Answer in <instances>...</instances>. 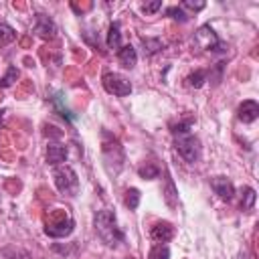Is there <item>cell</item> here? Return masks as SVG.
Here are the masks:
<instances>
[{
    "mask_svg": "<svg viewBox=\"0 0 259 259\" xmlns=\"http://www.w3.org/2000/svg\"><path fill=\"white\" fill-rule=\"evenodd\" d=\"M103 160L107 164V170L111 168V162H115V170L119 172L121 162H123V150L119 146V142L109 136L107 132H103Z\"/></svg>",
    "mask_w": 259,
    "mask_h": 259,
    "instance_id": "cell-5",
    "label": "cell"
},
{
    "mask_svg": "<svg viewBox=\"0 0 259 259\" xmlns=\"http://www.w3.org/2000/svg\"><path fill=\"white\" fill-rule=\"evenodd\" d=\"M237 117L243 121V123H253L257 117H259V103L253 101V99H247L239 105L237 109Z\"/></svg>",
    "mask_w": 259,
    "mask_h": 259,
    "instance_id": "cell-10",
    "label": "cell"
},
{
    "mask_svg": "<svg viewBox=\"0 0 259 259\" xmlns=\"http://www.w3.org/2000/svg\"><path fill=\"white\" fill-rule=\"evenodd\" d=\"M107 47L111 51H119L121 49V28L119 22H111L109 30H107Z\"/></svg>",
    "mask_w": 259,
    "mask_h": 259,
    "instance_id": "cell-14",
    "label": "cell"
},
{
    "mask_svg": "<svg viewBox=\"0 0 259 259\" xmlns=\"http://www.w3.org/2000/svg\"><path fill=\"white\" fill-rule=\"evenodd\" d=\"M194 40H196V45H198L200 49H204V51H212V53L225 51V45L221 42V38L217 36V32L210 28V24H202V26L194 32Z\"/></svg>",
    "mask_w": 259,
    "mask_h": 259,
    "instance_id": "cell-7",
    "label": "cell"
},
{
    "mask_svg": "<svg viewBox=\"0 0 259 259\" xmlns=\"http://www.w3.org/2000/svg\"><path fill=\"white\" fill-rule=\"evenodd\" d=\"M142 47H144V55H156L162 47H164V42L160 40V38H150V36H144L142 38Z\"/></svg>",
    "mask_w": 259,
    "mask_h": 259,
    "instance_id": "cell-15",
    "label": "cell"
},
{
    "mask_svg": "<svg viewBox=\"0 0 259 259\" xmlns=\"http://www.w3.org/2000/svg\"><path fill=\"white\" fill-rule=\"evenodd\" d=\"M160 8H162V2H160V0L150 2V4H144V12H146V14H154V12L160 10Z\"/></svg>",
    "mask_w": 259,
    "mask_h": 259,
    "instance_id": "cell-26",
    "label": "cell"
},
{
    "mask_svg": "<svg viewBox=\"0 0 259 259\" xmlns=\"http://www.w3.org/2000/svg\"><path fill=\"white\" fill-rule=\"evenodd\" d=\"M186 81H188L190 87H200V85L206 81V71H200V69H198V71H194L192 75H188Z\"/></svg>",
    "mask_w": 259,
    "mask_h": 259,
    "instance_id": "cell-21",
    "label": "cell"
},
{
    "mask_svg": "<svg viewBox=\"0 0 259 259\" xmlns=\"http://www.w3.org/2000/svg\"><path fill=\"white\" fill-rule=\"evenodd\" d=\"M166 14L170 16V18H174V20H178V22H186L188 20V14L180 8V6H170L168 10H166Z\"/></svg>",
    "mask_w": 259,
    "mask_h": 259,
    "instance_id": "cell-22",
    "label": "cell"
},
{
    "mask_svg": "<svg viewBox=\"0 0 259 259\" xmlns=\"http://www.w3.org/2000/svg\"><path fill=\"white\" fill-rule=\"evenodd\" d=\"M138 174H140L144 180H154V178H158V176H160V168H158L156 164L148 162L146 166H142V168L138 170Z\"/></svg>",
    "mask_w": 259,
    "mask_h": 259,
    "instance_id": "cell-19",
    "label": "cell"
},
{
    "mask_svg": "<svg viewBox=\"0 0 259 259\" xmlns=\"http://www.w3.org/2000/svg\"><path fill=\"white\" fill-rule=\"evenodd\" d=\"M16 79H18V69H16V67H8L6 75L0 79V87H8V85H12Z\"/></svg>",
    "mask_w": 259,
    "mask_h": 259,
    "instance_id": "cell-23",
    "label": "cell"
},
{
    "mask_svg": "<svg viewBox=\"0 0 259 259\" xmlns=\"http://www.w3.org/2000/svg\"><path fill=\"white\" fill-rule=\"evenodd\" d=\"M34 32L40 36V38H45V40H51V38H55V32H57V26H55V22L47 16V14H34Z\"/></svg>",
    "mask_w": 259,
    "mask_h": 259,
    "instance_id": "cell-8",
    "label": "cell"
},
{
    "mask_svg": "<svg viewBox=\"0 0 259 259\" xmlns=\"http://www.w3.org/2000/svg\"><path fill=\"white\" fill-rule=\"evenodd\" d=\"M180 8H190V10H202L204 8V2H190V0H184L180 4Z\"/></svg>",
    "mask_w": 259,
    "mask_h": 259,
    "instance_id": "cell-25",
    "label": "cell"
},
{
    "mask_svg": "<svg viewBox=\"0 0 259 259\" xmlns=\"http://www.w3.org/2000/svg\"><path fill=\"white\" fill-rule=\"evenodd\" d=\"M210 186H212V190L219 194V198H223V200H233V196H235V186H233V182L229 180V178H225V176H214V178H210Z\"/></svg>",
    "mask_w": 259,
    "mask_h": 259,
    "instance_id": "cell-9",
    "label": "cell"
},
{
    "mask_svg": "<svg viewBox=\"0 0 259 259\" xmlns=\"http://www.w3.org/2000/svg\"><path fill=\"white\" fill-rule=\"evenodd\" d=\"M53 178H55V186L59 188V192L63 194H75L77 188H79V178H77V172L63 164V166H55V172H53Z\"/></svg>",
    "mask_w": 259,
    "mask_h": 259,
    "instance_id": "cell-3",
    "label": "cell"
},
{
    "mask_svg": "<svg viewBox=\"0 0 259 259\" xmlns=\"http://www.w3.org/2000/svg\"><path fill=\"white\" fill-rule=\"evenodd\" d=\"M150 237H152L156 243H166V241H170V239L174 237V227H172L170 223H166V221H160V223H156V225L152 227Z\"/></svg>",
    "mask_w": 259,
    "mask_h": 259,
    "instance_id": "cell-11",
    "label": "cell"
},
{
    "mask_svg": "<svg viewBox=\"0 0 259 259\" xmlns=\"http://www.w3.org/2000/svg\"><path fill=\"white\" fill-rule=\"evenodd\" d=\"M140 198H142V194H140L138 188H127V190H125V198H123V202H125V206H127L130 210H134V208H138Z\"/></svg>",
    "mask_w": 259,
    "mask_h": 259,
    "instance_id": "cell-17",
    "label": "cell"
},
{
    "mask_svg": "<svg viewBox=\"0 0 259 259\" xmlns=\"http://www.w3.org/2000/svg\"><path fill=\"white\" fill-rule=\"evenodd\" d=\"M4 113H6V111H4V109H0V125H2V117H4Z\"/></svg>",
    "mask_w": 259,
    "mask_h": 259,
    "instance_id": "cell-27",
    "label": "cell"
},
{
    "mask_svg": "<svg viewBox=\"0 0 259 259\" xmlns=\"http://www.w3.org/2000/svg\"><path fill=\"white\" fill-rule=\"evenodd\" d=\"M95 233L107 247H115L117 243L123 241V231L117 227L115 212L109 210V208L97 210V214H95Z\"/></svg>",
    "mask_w": 259,
    "mask_h": 259,
    "instance_id": "cell-1",
    "label": "cell"
},
{
    "mask_svg": "<svg viewBox=\"0 0 259 259\" xmlns=\"http://www.w3.org/2000/svg\"><path fill=\"white\" fill-rule=\"evenodd\" d=\"M117 61H119L121 67L134 69L136 63H138V53H136V49H134L132 45H123V47L117 51Z\"/></svg>",
    "mask_w": 259,
    "mask_h": 259,
    "instance_id": "cell-12",
    "label": "cell"
},
{
    "mask_svg": "<svg viewBox=\"0 0 259 259\" xmlns=\"http://www.w3.org/2000/svg\"><path fill=\"white\" fill-rule=\"evenodd\" d=\"M53 101H55V105H57L59 113H61L65 119H69V121H71V119H73V115H71V111H69V109L63 105V101H61V95H55V97H53Z\"/></svg>",
    "mask_w": 259,
    "mask_h": 259,
    "instance_id": "cell-24",
    "label": "cell"
},
{
    "mask_svg": "<svg viewBox=\"0 0 259 259\" xmlns=\"http://www.w3.org/2000/svg\"><path fill=\"white\" fill-rule=\"evenodd\" d=\"M241 194H243V198H241V208H243V210H249V208H253V204H255V198H257L255 190H253L251 186H245Z\"/></svg>",
    "mask_w": 259,
    "mask_h": 259,
    "instance_id": "cell-18",
    "label": "cell"
},
{
    "mask_svg": "<svg viewBox=\"0 0 259 259\" xmlns=\"http://www.w3.org/2000/svg\"><path fill=\"white\" fill-rule=\"evenodd\" d=\"M14 38H16L14 28H12V26H8V24H0V49H2V47H6V45H10Z\"/></svg>",
    "mask_w": 259,
    "mask_h": 259,
    "instance_id": "cell-20",
    "label": "cell"
},
{
    "mask_svg": "<svg viewBox=\"0 0 259 259\" xmlns=\"http://www.w3.org/2000/svg\"><path fill=\"white\" fill-rule=\"evenodd\" d=\"M65 160H67V148L63 144H49V148H47V162L51 166H59Z\"/></svg>",
    "mask_w": 259,
    "mask_h": 259,
    "instance_id": "cell-13",
    "label": "cell"
},
{
    "mask_svg": "<svg viewBox=\"0 0 259 259\" xmlns=\"http://www.w3.org/2000/svg\"><path fill=\"white\" fill-rule=\"evenodd\" d=\"M176 138V150L186 162H196L200 156V144L198 140L188 132V134H178Z\"/></svg>",
    "mask_w": 259,
    "mask_h": 259,
    "instance_id": "cell-4",
    "label": "cell"
},
{
    "mask_svg": "<svg viewBox=\"0 0 259 259\" xmlns=\"http://www.w3.org/2000/svg\"><path fill=\"white\" fill-rule=\"evenodd\" d=\"M73 229H75V221H73V217H71L67 210H63V208L53 210V212L49 214L47 225H45V233H47L49 237H53V239H65V237H69V235L73 233Z\"/></svg>",
    "mask_w": 259,
    "mask_h": 259,
    "instance_id": "cell-2",
    "label": "cell"
},
{
    "mask_svg": "<svg viewBox=\"0 0 259 259\" xmlns=\"http://www.w3.org/2000/svg\"><path fill=\"white\" fill-rule=\"evenodd\" d=\"M148 259H170V249L166 243H158L150 249L148 253Z\"/></svg>",
    "mask_w": 259,
    "mask_h": 259,
    "instance_id": "cell-16",
    "label": "cell"
},
{
    "mask_svg": "<svg viewBox=\"0 0 259 259\" xmlns=\"http://www.w3.org/2000/svg\"><path fill=\"white\" fill-rule=\"evenodd\" d=\"M101 81H103V89L107 93H111V95L125 97V95L132 93V83L123 75H119V73H105L101 77Z\"/></svg>",
    "mask_w": 259,
    "mask_h": 259,
    "instance_id": "cell-6",
    "label": "cell"
}]
</instances>
